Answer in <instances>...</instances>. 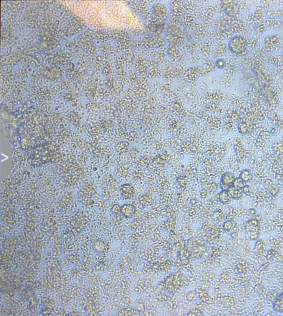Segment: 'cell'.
Segmentation results:
<instances>
[{"label":"cell","mask_w":283,"mask_h":316,"mask_svg":"<svg viewBox=\"0 0 283 316\" xmlns=\"http://www.w3.org/2000/svg\"><path fill=\"white\" fill-rule=\"evenodd\" d=\"M111 212L115 215L121 214V206L119 204H115L111 208Z\"/></svg>","instance_id":"obj_11"},{"label":"cell","mask_w":283,"mask_h":316,"mask_svg":"<svg viewBox=\"0 0 283 316\" xmlns=\"http://www.w3.org/2000/svg\"><path fill=\"white\" fill-rule=\"evenodd\" d=\"M236 177L235 175L231 172H226L222 175L221 178V183L232 185V183L235 180Z\"/></svg>","instance_id":"obj_6"},{"label":"cell","mask_w":283,"mask_h":316,"mask_svg":"<svg viewBox=\"0 0 283 316\" xmlns=\"http://www.w3.org/2000/svg\"><path fill=\"white\" fill-rule=\"evenodd\" d=\"M239 177H241L245 183H246V182L251 180V179H252V177H253L252 172L249 169H245V170H242L241 172Z\"/></svg>","instance_id":"obj_8"},{"label":"cell","mask_w":283,"mask_h":316,"mask_svg":"<svg viewBox=\"0 0 283 316\" xmlns=\"http://www.w3.org/2000/svg\"><path fill=\"white\" fill-rule=\"evenodd\" d=\"M243 194V192L242 190L234 189L232 198H234V199H239V198L242 197Z\"/></svg>","instance_id":"obj_14"},{"label":"cell","mask_w":283,"mask_h":316,"mask_svg":"<svg viewBox=\"0 0 283 316\" xmlns=\"http://www.w3.org/2000/svg\"><path fill=\"white\" fill-rule=\"evenodd\" d=\"M245 181L241 177L236 178L232 183V187L234 189L242 190L245 186Z\"/></svg>","instance_id":"obj_9"},{"label":"cell","mask_w":283,"mask_h":316,"mask_svg":"<svg viewBox=\"0 0 283 316\" xmlns=\"http://www.w3.org/2000/svg\"><path fill=\"white\" fill-rule=\"evenodd\" d=\"M232 187H233L232 185H226V184H224V183H220V188L223 191H228Z\"/></svg>","instance_id":"obj_16"},{"label":"cell","mask_w":283,"mask_h":316,"mask_svg":"<svg viewBox=\"0 0 283 316\" xmlns=\"http://www.w3.org/2000/svg\"><path fill=\"white\" fill-rule=\"evenodd\" d=\"M136 207L131 204H124L121 206V214L127 218H132L136 215Z\"/></svg>","instance_id":"obj_4"},{"label":"cell","mask_w":283,"mask_h":316,"mask_svg":"<svg viewBox=\"0 0 283 316\" xmlns=\"http://www.w3.org/2000/svg\"><path fill=\"white\" fill-rule=\"evenodd\" d=\"M196 202H197V201L196 200V199H195V198H192V200H191V201H190V203H191L192 205H194V204H196Z\"/></svg>","instance_id":"obj_18"},{"label":"cell","mask_w":283,"mask_h":316,"mask_svg":"<svg viewBox=\"0 0 283 316\" xmlns=\"http://www.w3.org/2000/svg\"><path fill=\"white\" fill-rule=\"evenodd\" d=\"M242 190H243V193H245V194H247V195H248V194H249V193H250V189H249V187H248V186H245V187L242 189Z\"/></svg>","instance_id":"obj_17"},{"label":"cell","mask_w":283,"mask_h":316,"mask_svg":"<svg viewBox=\"0 0 283 316\" xmlns=\"http://www.w3.org/2000/svg\"><path fill=\"white\" fill-rule=\"evenodd\" d=\"M273 310L276 312L283 313V292L274 299L273 302Z\"/></svg>","instance_id":"obj_5"},{"label":"cell","mask_w":283,"mask_h":316,"mask_svg":"<svg viewBox=\"0 0 283 316\" xmlns=\"http://www.w3.org/2000/svg\"><path fill=\"white\" fill-rule=\"evenodd\" d=\"M218 198L221 203L224 204L228 203L230 200L232 199L228 193V191H223V190H222V191L220 192V194L218 195Z\"/></svg>","instance_id":"obj_7"},{"label":"cell","mask_w":283,"mask_h":316,"mask_svg":"<svg viewBox=\"0 0 283 316\" xmlns=\"http://www.w3.org/2000/svg\"><path fill=\"white\" fill-rule=\"evenodd\" d=\"M213 216L214 218L217 219L218 221H220V219L222 218V212H221V210L216 211L213 214Z\"/></svg>","instance_id":"obj_15"},{"label":"cell","mask_w":283,"mask_h":316,"mask_svg":"<svg viewBox=\"0 0 283 316\" xmlns=\"http://www.w3.org/2000/svg\"><path fill=\"white\" fill-rule=\"evenodd\" d=\"M238 130L240 133H242L243 134H245L248 132L249 127L247 123H242L239 125Z\"/></svg>","instance_id":"obj_12"},{"label":"cell","mask_w":283,"mask_h":316,"mask_svg":"<svg viewBox=\"0 0 283 316\" xmlns=\"http://www.w3.org/2000/svg\"><path fill=\"white\" fill-rule=\"evenodd\" d=\"M215 64L216 66L217 67V68L220 70H222L224 69L226 67V65H227V62H226V60L222 58H220L216 59Z\"/></svg>","instance_id":"obj_10"},{"label":"cell","mask_w":283,"mask_h":316,"mask_svg":"<svg viewBox=\"0 0 283 316\" xmlns=\"http://www.w3.org/2000/svg\"><path fill=\"white\" fill-rule=\"evenodd\" d=\"M53 156V149H50L49 145H41L35 148L33 158L35 164H45L50 162Z\"/></svg>","instance_id":"obj_1"},{"label":"cell","mask_w":283,"mask_h":316,"mask_svg":"<svg viewBox=\"0 0 283 316\" xmlns=\"http://www.w3.org/2000/svg\"><path fill=\"white\" fill-rule=\"evenodd\" d=\"M120 194L124 199H130L132 198L136 194L134 187L131 184L125 183L122 185L120 188Z\"/></svg>","instance_id":"obj_3"},{"label":"cell","mask_w":283,"mask_h":316,"mask_svg":"<svg viewBox=\"0 0 283 316\" xmlns=\"http://www.w3.org/2000/svg\"><path fill=\"white\" fill-rule=\"evenodd\" d=\"M233 225L232 221H227L224 223L223 224V228L226 232H229L233 228Z\"/></svg>","instance_id":"obj_13"},{"label":"cell","mask_w":283,"mask_h":316,"mask_svg":"<svg viewBox=\"0 0 283 316\" xmlns=\"http://www.w3.org/2000/svg\"><path fill=\"white\" fill-rule=\"evenodd\" d=\"M247 40L241 36L236 35L233 36L228 43L230 51L235 54H241L245 52L247 48Z\"/></svg>","instance_id":"obj_2"}]
</instances>
